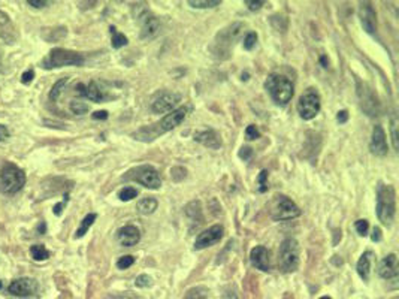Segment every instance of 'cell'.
I'll list each match as a JSON object with an SVG mask.
<instances>
[{
  "instance_id": "cell-20",
  "label": "cell",
  "mask_w": 399,
  "mask_h": 299,
  "mask_svg": "<svg viewBox=\"0 0 399 299\" xmlns=\"http://www.w3.org/2000/svg\"><path fill=\"white\" fill-rule=\"evenodd\" d=\"M378 274L384 280H395L398 277V257L395 253L387 254L381 260V263L378 266Z\"/></svg>"
},
{
  "instance_id": "cell-48",
  "label": "cell",
  "mask_w": 399,
  "mask_h": 299,
  "mask_svg": "<svg viewBox=\"0 0 399 299\" xmlns=\"http://www.w3.org/2000/svg\"><path fill=\"white\" fill-rule=\"evenodd\" d=\"M9 138V130L6 129V126L0 124V141H6Z\"/></svg>"
},
{
  "instance_id": "cell-23",
  "label": "cell",
  "mask_w": 399,
  "mask_h": 299,
  "mask_svg": "<svg viewBox=\"0 0 399 299\" xmlns=\"http://www.w3.org/2000/svg\"><path fill=\"white\" fill-rule=\"evenodd\" d=\"M372 253L371 251H365L360 259L357 260V265H356V269H357V274L359 277L363 280V281H368L369 280V272H371V262H372Z\"/></svg>"
},
{
  "instance_id": "cell-49",
  "label": "cell",
  "mask_w": 399,
  "mask_h": 299,
  "mask_svg": "<svg viewBox=\"0 0 399 299\" xmlns=\"http://www.w3.org/2000/svg\"><path fill=\"white\" fill-rule=\"evenodd\" d=\"M224 299H238V293H236L235 290L229 289V290H226V293H224Z\"/></svg>"
},
{
  "instance_id": "cell-30",
  "label": "cell",
  "mask_w": 399,
  "mask_h": 299,
  "mask_svg": "<svg viewBox=\"0 0 399 299\" xmlns=\"http://www.w3.org/2000/svg\"><path fill=\"white\" fill-rule=\"evenodd\" d=\"M67 78H61V79H58L54 85H52V88H51V91H49V99L51 100H57L58 99V96L61 94V91H63V88H64V85L67 84Z\"/></svg>"
},
{
  "instance_id": "cell-29",
  "label": "cell",
  "mask_w": 399,
  "mask_h": 299,
  "mask_svg": "<svg viewBox=\"0 0 399 299\" xmlns=\"http://www.w3.org/2000/svg\"><path fill=\"white\" fill-rule=\"evenodd\" d=\"M398 117L396 115H392L390 118V135H392V144H393V148L398 151L399 150V139H398Z\"/></svg>"
},
{
  "instance_id": "cell-6",
  "label": "cell",
  "mask_w": 399,
  "mask_h": 299,
  "mask_svg": "<svg viewBox=\"0 0 399 299\" xmlns=\"http://www.w3.org/2000/svg\"><path fill=\"white\" fill-rule=\"evenodd\" d=\"M278 266L282 272H294L299 266V244L294 238H285L278 250Z\"/></svg>"
},
{
  "instance_id": "cell-5",
  "label": "cell",
  "mask_w": 399,
  "mask_h": 299,
  "mask_svg": "<svg viewBox=\"0 0 399 299\" xmlns=\"http://www.w3.org/2000/svg\"><path fill=\"white\" fill-rule=\"evenodd\" d=\"M25 184V173L16 164L7 163L0 169V193L12 194L19 191Z\"/></svg>"
},
{
  "instance_id": "cell-4",
  "label": "cell",
  "mask_w": 399,
  "mask_h": 299,
  "mask_svg": "<svg viewBox=\"0 0 399 299\" xmlns=\"http://www.w3.org/2000/svg\"><path fill=\"white\" fill-rule=\"evenodd\" d=\"M84 61L85 58L81 52L64 49V48H54L40 61V66L43 69H55V67H64V66H82Z\"/></svg>"
},
{
  "instance_id": "cell-32",
  "label": "cell",
  "mask_w": 399,
  "mask_h": 299,
  "mask_svg": "<svg viewBox=\"0 0 399 299\" xmlns=\"http://www.w3.org/2000/svg\"><path fill=\"white\" fill-rule=\"evenodd\" d=\"M137 196V190L134 187H123L120 191H118V197L120 200H124V202H129L132 199H134Z\"/></svg>"
},
{
  "instance_id": "cell-39",
  "label": "cell",
  "mask_w": 399,
  "mask_h": 299,
  "mask_svg": "<svg viewBox=\"0 0 399 299\" xmlns=\"http://www.w3.org/2000/svg\"><path fill=\"white\" fill-rule=\"evenodd\" d=\"M354 227H356V230H357V233H359V235L365 236V235L368 233L369 223H368L366 220H357V221L354 223Z\"/></svg>"
},
{
  "instance_id": "cell-46",
  "label": "cell",
  "mask_w": 399,
  "mask_h": 299,
  "mask_svg": "<svg viewBox=\"0 0 399 299\" xmlns=\"http://www.w3.org/2000/svg\"><path fill=\"white\" fill-rule=\"evenodd\" d=\"M371 239H372L374 242H378V241H381V230H380V227H374V230H372V235H371Z\"/></svg>"
},
{
  "instance_id": "cell-36",
  "label": "cell",
  "mask_w": 399,
  "mask_h": 299,
  "mask_svg": "<svg viewBox=\"0 0 399 299\" xmlns=\"http://www.w3.org/2000/svg\"><path fill=\"white\" fill-rule=\"evenodd\" d=\"M133 263H134V257H133V256H123V257L118 259V262H117V268H118V269H127V268H130Z\"/></svg>"
},
{
  "instance_id": "cell-35",
  "label": "cell",
  "mask_w": 399,
  "mask_h": 299,
  "mask_svg": "<svg viewBox=\"0 0 399 299\" xmlns=\"http://www.w3.org/2000/svg\"><path fill=\"white\" fill-rule=\"evenodd\" d=\"M256 42H257V34H256L254 31H250V33H247V36L244 37V48H245L247 51H251V49L254 48Z\"/></svg>"
},
{
  "instance_id": "cell-54",
  "label": "cell",
  "mask_w": 399,
  "mask_h": 299,
  "mask_svg": "<svg viewBox=\"0 0 399 299\" xmlns=\"http://www.w3.org/2000/svg\"><path fill=\"white\" fill-rule=\"evenodd\" d=\"M1 287H3V283H1V281H0V289H1Z\"/></svg>"
},
{
  "instance_id": "cell-28",
  "label": "cell",
  "mask_w": 399,
  "mask_h": 299,
  "mask_svg": "<svg viewBox=\"0 0 399 299\" xmlns=\"http://www.w3.org/2000/svg\"><path fill=\"white\" fill-rule=\"evenodd\" d=\"M209 290L205 286H196L187 290L184 299H206L208 298Z\"/></svg>"
},
{
  "instance_id": "cell-43",
  "label": "cell",
  "mask_w": 399,
  "mask_h": 299,
  "mask_svg": "<svg viewBox=\"0 0 399 299\" xmlns=\"http://www.w3.org/2000/svg\"><path fill=\"white\" fill-rule=\"evenodd\" d=\"M245 4L248 6V9L250 10H259L263 4H265V1H262V0H257V1H251V0H247L245 1Z\"/></svg>"
},
{
  "instance_id": "cell-16",
  "label": "cell",
  "mask_w": 399,
  "mask_h": 299,
  "mask_svg": "<svg viewBox=\"0 0 399 299\" xmlns=\"http://www.w3.org/2000/svg\"><path fill=\"white\" fill-rule=\"evenodd\" d=\"M357 94H359V99H360L362 109L368 115H377V112H378V102H377V97L374 96L372 90L366 84H359Z\"/></svg>"
},
{
  "instance_id": "cell-52",
  "label": "cell",
  "mask_w": 399,
  "mask_h": 299,
  "mask_svg": "<svg viewBox=\"0 0 399 299\" xmlns=\"http://www.w3.org/2000/svg\"><path fill=\"white\" fill-rule=\"evenodd\" d=\"M242 79L247 81V79H248V73H242Z\"/></svg>"
},
{
  "instance_id": "cell-15",
  "label": "cell",
  "mask_w": 399,
  "mask_h": 299,
  "mask_svg": "<svg viewBox=\"0 0 399 299\" xmlns=\"http://www.w3.org/2000/svg\"><path fill=\"white\" fill-rule=\"evenodd\" d=\"M359 18L366 33L374 34L377 30V13L369 1H362L359 6Z\"/></svg>"
},
{
  "instance_id": "cell-24",
  "label": "cell",
  "mask_w": 399,
  "mask_h": 299,
  "mask_svg": "<svg viewBox=\"0 0 399 299\" xmlns=\"http://www.w3.org/2000/svg\"><path fill=\"white\" fill-rule=\"evenodd\" d=\"M158 203L154 197H143L137 202V211L143 215H148V214H152L155 209H157Z\"/></svg>"
},
{
  "instance_id": "cell-47",
  "label": "cell",
  "mask_w": 399,
  "mask_h": 299,
  "mask_svg": "<svg viewBox=\"0 0 399 299\" xmlns=\"http://www.w3.org/2000/svg\"><path fill=\"white\" fill-rule=\"evenodd\" d=\"M93 118L94 120H106L108 118V112L106 111H96L93 114Z\"/></svg>"
},
{
  "instance_id": "cell-33",
  "label": "cell",
  "mask_w": 399,
  "mask_h": 299,
  "mask_svg": "<svg viewBox=\"0 0 399 299\" xmlns=\"http://www.w3.org/2000/svg\"><path fill=\"white\" fill-rule=\"evenodd\" d=\"M70 111L76 115H82L88 112V105L84 102H70Z\"/></svg>"
},
{
  "instance_id": "cell-38",
  "label": "cell",
  "mask_w": 399,
  "mask_h": 299,
  "mask_svg": "<svg viewBox=\"0 0 399 299\" xmlns=\"http://www.w3.org/2000/svg\"><path fill=\"white\" fill-rule=\"evenodd\" d=\"M266 179H267V170H262L260 173H259V178H257V181H259V191L260 193H265L266 190H267V184H266Z\"/></svg>"
},
{
  "instance_id": "cell-25",
  "label": "cell",
  "mask_w": 399,
  "mask_h": 299,
  "mask_svg": "<svg viewBox=\"0 0 399 299\" xmlns=\"http://www.w3.org/2000/svg\"><path fill=\"white\" fill-rule=\"evenodd\" d=\"M96 218H97V215L94 214V212H90V214H87L84 218H82V221H81V224H79V227L76 229V232H75V238H82L87 232H88V229L91 227V224L96 221Z\"/></svg>"
},
{
  "instance_id": "cell-7",
  "label": "cell",
  "mask_w": 399,
  "mask_h": 299,
  "mask_svg": "<svg viewBox=\"0 0 399 299\" xmlns=\"http://www.w3.org/2000/svg\"><path fill=\"white\" fill-rule=\"evenodd\" d=\"M242 28H244L242 22H235L227 28H224L221 33H218L217 39L214 40V45L211 46L214 55L218 58H227L230 55V48L233 46V40L239 36Z\"/></svg>"
},
{
  "instance_id": "cell-51",
  "label": "cell",
  "mask_w": 399,
  "mask_h": 299,
  "mask_svg": "<svg viewBox=\"0 0 399 299\" xmlns=\"http://www.w3.org/2000/svg\"><path fill=\"white\" fill-rule=\"evenodd\" d=\"M320 61H321V64H323V67H327V63H329V61H327V58H326L324 55H323V57L320 58Z\"/></svg>"
},
{
  "instance_id": "cell-13",
  "label": "cell",
  "mask_w": 399,
  "mask_h": 299,
  "mask_svg": "<svg viewBox=\"0 0 399 299\" xmlns=\"http://www.w3.org/2000/svg\"><path fill=\"white\" fill-rule=\"evenodd\" d=\"M223 233H224V229L220 224H214V226L208 227L206 230H203L197 235V238L194 241V250H203V248L215 245L223 238Z\"/></svg>"
},
{
  "instance_id": "cell-41",
  "label": "cell",
  "mask_w": 399,
  "mask_h": 299,
  "mask_svg": "<svg viewBox=\"0 0 399 299\" xmlns=\"http://www.w3.org/2000/svg\"><path fill=\"white\" fill-rule=\"evenodd\" d=\"M67 200H69V194L66 193V194H64V199H63V202H60V203L54 205V208H52V212H54L55 215H60V214L63 212V208H64V205L67 203Z\"/></svg>"
},
{
  "instance_id": "cell-8",
  "label": "cell",
  "mask_w": 399,
  "mask_h": 299,
  "mask_svg": "<svg viewBox=\"0 0 399 299\" xmlns=\"http://www.w3.org/2000/svg\"><path fill=\"white\" fill-rule=\"evenodd\" d=\"M123 179L136 181V182H139L143 187L151 188V190H157L161 185V179H160V175H158L157 169L149 166V164L136 166V167L127 170L126 175L123 176Z\"/></svg>"
},
{
  "instance_id": "cell-10",
  "label": "cell",
  "mask_w": 399,
  "mask_h": 299,
  "mask_svg": "<svg viewBox=\"0 0 399 299\" xmlns=\"http://www.w3.org/2000/svg\"><path fill=\"white\" fill-rule=\"evenodd\" d=\"M321 108L320 96L314 88H308L297 102V112L303 120H312Z\"/></svg>"
},
{
  "instance_id": "cell-40",
  "label": "cell",
  "mask_w": 399,
  "mask_h": 299,
  "mask_svg": "<svg viewBox=\"0 0 399 299\" xmlns=\"http://www.w3.org/2000/svg\"><path fill=\"white\" fill-rule=\"evenodd\" d=\"M238 155H239V158H242V160H250L251 155H253V148L245 145V147H242V148L239 150Z\"/></svg>"
},
{
  "instance_id": "cell-37",
  "label": "cell",
  "mask_w": 399,
  "mask_h": 299,
  "mask_svg": "<svg viewBox=\"0 0 399 299\" xmlns=\"http://www.w3.org/2000/svg\"><path fill=\"white\" fill-rule=\"evenodd\" d=\"M245 138H247L248 141H253V139L260 138V132H259V129H257L256 126L250 124V126L245 129Z\"/></svg>"
},
{
  "instance_id": "cell-19",
  "label": "cell",
  "mask_w": 399,
  "mask_h": 299,
  "mask_svg": "<svg viewBox=\"0 0 399 299\" xmlns=\"http://www.w3.org/2000/svg\"><path fill=\"white\" fill-rule=\"evenodd\" d=\"M75 90H76V93L79 96H84L85 99H88L91 102H96V103H99V102H102L105 99V93H103V90L99 87V84L96 81H91L87 85L85 84H78L75 87Z\"/></svg>"
},
{
  "instance_id": "cell-21",
  "label": "cell",
  "mask_w": 399,
  "mask_h": 299,
  "mask_svg": "<svg viewBox=\"0 0 399 299\" xmlns=\"http://www.w3.org/2000/svg\"><path fill=\"white\" fill-rule=\"evenodd\" d=\"M194 141L211 148V150H218L221 147V138L220 135L212 130V129H205V130H200V132H196L194 133Z\"/></svg>"
},
{
  "instance_id": "cell-14",
  "label": "cell",
  "mask_w": 399,
  "mask_h": 299,
  "mask_svg": "<svg viewBox=\"0 0 399 299\" xmlns=\"http://www.w3.org/2000/svg\"><path fill=\"white\" fill-rule=\"evenodd\" d=\"M181 102V96L178 93H170V91H163L160 93L151 103V109L155 114H166L172 112L175 106Z\"/></svg>"
},
{
  "instance_id": "cell-42",
  "label": "cell",
  "mask_w": 399,
  "mask_h": 299,
  "mask_svg": "<svg viewBox=\"0 0 399 299\" xmlns=\"http://www.w3.org/2000/svg\"><path fill=\"white\" fill-rule=\"evenodd\" d=\"M33 78H34V72H33V69H28L21 75V82L22 84H30L33 81Z\"/></svg>"
},
{
  "instance_id": "cell-18",
  "label": "cell",
  "mask_w": 399,
  "mask_h": 299,
  "mask_svg": "<svg viewBox=\"0 0 399 299\" xmlns=\"http://www.w3.org/2000/svg\"><path fill=\"white\" fill-rule=\"evenodd\" d=\"M250 262L256 269H260L263 272H267L270 269L269 253H267L266 247H263V245H256L250 251Z\"/></svg>"
},
{
  "instance_id": "cell-26",
  "label": "cell",
  "mask_w": 399,
  "mask_h": 299,
  "mask_svg": "<svg viewBox=\"0 0 399 299\" xmlns=\"http://www.w3.org/2000/svg\"><path fill=\"white\" fill-rule=\"evenodd\" d=\"M30 256L36 260V262H42L49 259V251L45 248V245L42 244H34L30 247Z\"/></svg>"
},
{
  "instance_id": "cell-55",
  "label": "cell",
  "mask_w": 399,
  "mask_h": 299,
  "mask_svg": "<svg viewBox=\"0 0 399 299\" xmlns=\"http://www.w3.org/2000/svg\"><path fill=\"white\" fill-rule=\"evenodd\" d=\"M395 299H398V298H395Z\"/></svg>"
},
{
  "instance_id": "cell-3",
  "label": "cell",
  "mask_w": 399,
  "mask_h": 299,
  "mask_svg": "<svg viewBox=\"0 0 399 299\" xmlns=\"http://www.w3.org/2000/svg\"><path fill=\"white\" fill-rule=\"evenodd\" d=\"M265 88L276 105H287L294 93L291 81L279 73H270L265 81Z\"/></svg>"
},
{
  "instance_id": "cell-44",
  "label": "cell",
  "mask_w": 399,
  "mask_h": 299,
  "mask_svg": "<svg viewBox=\"0 0 399 299\" xmlns=\"http://www.w3.org/2000/svg\"><path fill=\"white\" fill-rule=\"evenodd\" d=\"M27 3L28 4H31L33 7H45V6H48L49 4V1H46V0H27Z\"/></svg>"
},
{
  "instance_id": "cell-31",
  "label": "cell",
  "mask_w": 399,
  "mask_h": 299,
  "mask_svg": "<svg viewBox=\"0 0 399 299\" xmlns=\"http://www.w3.org/2000/svg\"><path fill=\"white\" fill-rule=\"evenodd\" d=\"M221 1L220 0H190L188 4L191 7H199V9H205V7H215L218 6Z\"/></svg>"
},
{
  "instance_id": "cell-2",
  "label": "cell",
  "mask_w": 399,
  "mask_h": 299,
  "mask_svg": "<svg viewBox=\"0 0 399 299\" xmlns=\"http://www.w3.org/2000/svg\"><path fill=\"white\" fill-rule=\"evenodd\" d=\"M375 211H377L378 220L383 224L386 226L392 224V221L395 220V214H396V193L392 185L389 184L378 185Z\"/></svg>"
},
{
  "instance_id": "cell-45",
  "label": "cell",
  "mask_w": 399,
  "mask_h": 299,
  "mask_svg": "<svg viewBox=\"0 0 399 299\" xmlns=\"http://www.w3.org/2000/svg\"><path fill=\"white\" fill-rule=\"evenodd\" d=\"M347 120H348V112H347L345 109L339 111V112H338V115H336V121H338L339 124H344Z\"/></svg>"
},
{
  "instance_id": "cell-50",
  "label": "cell",
  "mask_w": 399,
  "mask_h": 299,
  "mask_svg": "<svg viewBox=\"0 0 399 299\" xmlns=\"http://www.w3.org/2000/svg\"><path fill=\"white\" fill-rule=\"evenodd\" d=\"M45 227H46V226H45V223H40V224H39V227H37V232H39L40 235H42V233H45Z\"/></svg>"
},
{
  "instance_id": "cell-34",
  "label": "cell",
  "mask_w": 399,
  "mask_h": 299,
  "mask_svg": "<svg viewBox=\"0 0 399 299\" xmlns=\"http://www.w3.org/2000/svg\"><path fill=\"white\" fill-rule=\"evenodd\" d=\"M151 284H152V280H151V277L146 275V274H140V275L136 277V280H134V286H136V287H140V289L149 287Z\"/></svg>"
},
{
  "instance_id": "cell-11",
  "label": "cell",
  "mask_w": 399,
  "mask_h": 299,
  "mask_svg": "<svg viewBox=\"0 0 399 299\" xmlns=\"http://www.w3.org/2000/svg\"><path fill=\"white\" fill-rule=\"evenodd\" d=\"M134 10L137 9V12L134 13V16L140 21V37L142 39H152L158 34L160 31V21L143 6L140 4H134Z\"/></svg>"
},
{
  "instance_id": "cell-22",
  "label": "cell",
  "mask_w": 399,
  "mask_h": 299,
  "mask_svg": "<svg viewBox=\"0 0 399 299\" xmlns=\"http://www.w3.org/2000/svg\"><path fill=\"white\" fill-rule=\"evenodd\" d=\"M117 238L120 241L121 245L124 247H133L139 242L140 239V233L137 230V227L132 226V224H127V226H123L118 229L117 232Z\"/></svg>"
},
{
  "instance_id": "cell-1",
  "label": "cell",
  "mask_w": 399,
  "mask_h": 299,
  "mask_svg": "<svg viewBox=\"0 0 399 299\" xmlns=\"http://www.w3.org/2000/svg\"><path fill=\"white\" fill-rule=\"evenodd\" d=\"M187 108H176L173 109L172 112L166 114L160 121L148 126V127H142L139 129L137 132H134L132 136L137 141H143V142H149V141H154L158 135H163L172 129H175L176 126H179L185 117H187Z\"/></svg>"
},
{
  "instance_id": "cell-53",
  "label": "cell",
  "mask_w": 399,
  "mask_h": 299,
  "mask_svg": "<svg viewBox=\"0 0 399 299\" xmlns=\"http://www.w3.org/2000/svg\"><path fill=\"white\" fill-rule=\"evenodd\" d=\"M320 299H332V298H329V296H321Z\"/></svg>"
},
{
  "instance_id": "cell-12",
  "label": "cell",
  "mask_w": 399,
  "mask_h": 299,
  "mask_svg": "<svg viewBox=\"0 0 399 299\" xmlns=\"http://www.w3.org/2000/svg\"><path fill=\"white\" fill-rule=\"evenodd\" d=\"M39 292V283L34 278H28V277H21L16 278L13 281H10V284L7 286V293H10L12 296L16 298H28V296H34Z\"/></svg>"
},
{
  "instance_id": "cell-17",
  "label": "cell",
  "mask_w": 399,
  "mask_h": 299,
  "mask_svg": "<svg viewBox=\"0 0 399 299\" xmlns=\"http://www.w3.org/2000/svg\"><path fill=\"white\" fill-rule=\"evenodd\" d=\"M369 150L374 155L383 157L387 154V141H386V133L380 124L374 126L372 129V136L369 142Z\"/></svg>"
},
{
  "instance_id": "cell-27",
  "label": "cell",
  "mask_w": 399,
  "mask_h": 299,
  "mask_svg": "<svg viewBox=\"0 0 399 299\" xmlns=\"http://www.w3.org/2000/svg\"><path fill=\"white\" fill-rule=\"evenodd\" d=\"M109 30H111V36H112V39H111L112 48L118 49V48H121V46H126V45L129 43V39H127V37H126L123 33L117 31V28H115L114 25H111V27H109Z\"/></svg>"
},
{
  "instance_id": "cell-9",
  "label": "cell",
  "mask_w": 399,
  "mask_h": 299,
  "mask_svg": "<svg viewBox=\"0 0 399 299\" xmlns=\"http://www.w3.org/2000/svg\"><path fill=\"white\" fill-rule=\"evenodd\" d=\"M270 215L273 220L276 221H282V220H291L300 215V209L299 206L288 199L284 194H276L272 200V209H270Z\"/></svg>"
}]
</instances>
